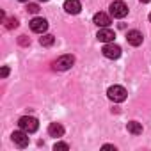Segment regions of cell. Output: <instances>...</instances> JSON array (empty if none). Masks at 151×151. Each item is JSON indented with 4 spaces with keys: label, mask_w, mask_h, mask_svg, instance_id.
<instances>
[{
    "label": "cell",
    "mask_w": 151,
    "mask_h": 151,
    "mask_svg": "<svg viewBox=\"0 0 151 151\" xmlns=\"http://www.w3.org/2000/svg\"><path fill=\"white\" fill-rule=\"evenodd\" d=\"M53 149H55V151H68L69 146H68L66 142H57V144L53 146Z\"/></svg>",
    "instance_id": "16"
},
{
    "label": "cell",
    "mask_w": 151,
    "mask_h": 151,
    "mask_svg": "<svg viewBox=\"0 0 151 151\" xmlns=\"http://www.w3.org/2000/svg\"><path fill=\"white\" fill-rule=\"evenodd\" d=\"M48 133H50L52 137H62V135H64V126H62L60 123H52V124L48 126Z\"/></svg>",
    "instance_id": "12"
},
{
    "label": "cell",
    "mask_w": 151,
    "mask_h": 151,
    "mask_svg": "<svg viewBox=\"0 0 151 151\" xmlns=\"http://www.w3.org/2000/svg\"><path fill=\"white\" fill-rule=\"evenodd\" d=\"M82 9V4L78 2V0H66L64 2V11L68 14H78Z\"/></svg>",
    "instance_id": "9"
},
{
    "label": "cell",
    "mask_w": 151,
    "mask_h": 151,
    "mask_svg": "<svg viewBox=\"0 0 151 151\" xmlns=\"http://www.w3.org/2000/svg\"><path fill=\"white\" fill-rule=\"evenodd\" d=\"M126 39H128V43H130L132 46H140L144 36H142V32H139V30H128Z\"/></svg>",
    "instance_id": "10"
},
{
    "label": "cell",
    "mask_w": 151,
    "mask_h": 151,
    "mask_svg": "<svg viewBox=\"0 0 151 151\" xmlns=\"http://www.w3.org/2000/svg\"><path fill=\"white\" fill-rule=\"evenodd\" d=\"M149 22H151V13H149Z\"/></svg>",
    "instance_id": "24"
},
{
    "label": "cell",
    "mask_w": 151,
    "mask_h": 151,
    "mask_svg": "<svg viewBox=\"0 0 151 151\" xmlns=\"http://www.w3.org/2000/svg\"><path fill=\"white\" fill-rule=\"evenodd\" d=\"M103 55L107 57V59H119L121 57V48L117 46V45H114V41L112 43H105V46H103Z\"/></svg>",
    "instance_id": "5"
},
{
    "label": "cell",
    "mask_w": 151,
    "mask_h": 151,
    "mask_svg": "<svg viewBox=\"0 0 151 151\" xmlns=\"http://www.w3.org/2000/svg\"><path fill=\"white\" fill-rule=\"evenodd\" d=\"M18 43H20L22 46H27V45H30V39H29L27 36H20V37H18Z\"/></svg>",
    "instance_id": "17"
},
{
    "label": "cell",
    "mask_w": 151,
    "mask_h": 151,
    "mask_svg": "<svg viewBox=\"0 0 151 151\" xmlns=\"http://www.w3.org/2000/svg\"><path fill=\"white\" fill-rule=\"evenodd\" d=\"M128 14V6L121 0H116V2L110 4V16L114 18H124Z\"/></svg>",
    "instance_id": "3"
},
{
    "label": "cell",
    "mask_w": 151,
    "mask_h": 151,
    "mask_svg": "<svg viewBox=\"0 0 151 151\" xmlns=\"http://www.w3.org/2000/svg\"><path fill=\"white\" fill-rule=\"evenodd\" d=\"M96 37H98V41H101V43H112L114 37H116V34H114V30H110L109 27H103V29L98 30Z\"/></svg>",
    "instance_id": "8"
},
{
    "label": "cell",
    "mask_w": 151,
    "mask_h": 151,
    "mask_svg": "<svg viewBox=\"0 0 151 151\" xmlns=\"http://www.w3.org/2000/svg\"><path fill=\"white\" fill-rule=\"evenodd\" d=\"M27 11H29V13H34V14H36V13L39 11V6H37V4H29V6H27Z\"/></svg>",
    "instance_id": "18"
},
{
    "label": "cell",
    "mask_w": 151,
    "mask_h": 151,
    "mask_svg": "<svg viewBox=\"0 0 151 151\" xmlns=\"http://www.w3.org/2000/svg\"><path fill=\"white\" fill-rule=\"evenodd\" d=\"M11 139H13V142H14L18 147H27V146H29V142H30L29 133H27V132H23V130L14 132V133L11 135Z\"/></svg>",
    "instance_id": "6"
},
{
    "label": "cell",
    "mask_w": 151,
    "mask_h": 151,
    "mask_svg": "<svg viewBox=\"0 0 151 151\" xmlns=\"http://www.w3.org/2000/svg\"><path fill=\"white\" fill-rule=\"evenodd\" d=\"M93 22H94L100 29L109 27V25L112 23V20H110V16H109L107 13H96V14H94V18H93Z\"/></svg>",
    "instance_id": "11"
},
{
    "label": "cell",
    "mask_w": 151,
    "mask_h": 151,
    "mask_svg": "<svg viewBox=\"0 0 151 151\" xmlns=\"http://www.w3.org/2000/svg\"><path fill=\"white\" fill-rule=\"evenodd\" d=\"M73 64H75V57H73V55H60V57L53 62V69H57V71H66V69H69Z\"/></svg>",
    "instance_id": "4"
},
{
    "label": "cell",
    "mask_w": 151,
    "mask_h": 151,
    "mask_svg": "<svg viewBox=\"0 0 151 151\" xmlns=\"http://www.w3.org/2000/svg\"><path fill=\"white\" fill-rule=\"evenodd\" d=\"M18 27V20L16 18H9V20H6V29H16Z\"/></svg>",
    "instance_id": "15"
},
{
    "label": "cell",
    "mask_w": 151,
    "mask_h": 151,
    "mask_svg": "<svg viewBox=\"0 0 151 151\" xmlns=\"http://www.w3.org/2000/svg\"><path fill=\"white\" fill-rule=\"evenodd\" d=\"M39 2H48V0H39Z\"/></svg>",
    "instance_id": "23"
},
{
    "label": "cell",
    "mask_w": 151,
    "mask_h": 151,
    "mask_svg": "<svg viewBox=\"0 0 151 151\" xmlns=\"http://www.w3.org/2000/svg\"><path fill=\"white\" fill-rule=\"evenodd\" d=\"M7 75H9V68H6V66H4V68H2V78H6Z\"/></svg>",
    "instance_id": "19"
},
{
    "label": "cell",
    "mask_w": 151,
    "mask_h": 151,
    "mask_svg": "<svg viewBox=\"0 0 151 151\" xmlns=\"http://www.w3.org/2000/svg\"><path fill=\"white\" fill-rule=\"evenodd\" d=\"M20 2H29V0H20Z\"/></svg>",
    "instance_id": "22"
},
{
    "label": "cell",
    "mask_w": 151,
    "mask_h": 151,
    "mask_svg": "<svg viewBox=\"0 0 151 151\" xmlns=\"http://www.w3.org/2000/svg\"><path fill=\"white\" fill-rule=\"evenodd\" d=\"M18 126H20V130H23V132H27V133H34V132H37L39 123H37V119L32 117V116H23V117L18 119Z\"/></svg>",
    "instance_id": "1"
},
{
    "label": "cell",
    "mask_w": 151,
    "mask_h": 151,
    "mask_svg": "<svg viewBox=\"0 0 151 151\" xmlns=\"http://www.w3.org/2000/svg\"><path fill=\"white\" fill-rule=\"evenodd\" d=\"M126 128H128V132H130L132 135H140V133H142V124L137 123V121H130V123L126 124Z\"/></svg>",
    "instance_id": "13"
},
{
    "label": "cell",
    "mask_w": 151,
    "mask_h": 151,
    "mask_svg": "<svg viewBox=\"0 0 151 151\" xmlns=\"http://www.w3.org/2000/svg\"><path fill=\"white\" fill-rule=\"evenodd\" d=\"M30 29H32V32H36V34H43V32H46V29H48V22H46L45 18H32V20H30Z\"/></svg>",
    "instance_id": "7"
},
{
    "label": "cell",
    "mask_w": 151,
    "mask_h": 151,
    "mask_svg": "<svg viewBox=\"0 0 151 151\" xmlns=\"http://www.w3.org/2000/svg\"><path fill=\"white\" fill-rule=\"evenodd\" d=\"M103 149H116V147H114L112 144H105V146H103Z\"/></svg>",
    "instance_id": "20"
},
{
    "label": "cell",
    "mask_w": 151,
    "mask_h": 151,
    "mask_svg": "<svg viewBox=\"0 0 151 151\" xmlns=\"http://www.w3.org/2000/svg\"><path fill=\"white\" fill-rule=\"evenodd\" d=\"M126 89L124 87H121V86H112V87H109V91H107V96L114 101V103H121V101H124L126 100Z\"/></svg>",
    "instance_id": "2"
},
{
    "label": "cell",
    "mask_w": 151,
    "mask_h": 151,
    "mask_svg": "<svg viewBox=\"0 0 151 151\" xmlns=\"http://www.w3.org/2000/svg\"><path fill=\"white\" fill-rule=\"evenodd\" d=\"M140 2H144V4H147V2H149V0H140Z\"/></svg>",
    "instance_id": "21"
},
{
    "label": "cell",
    "mask_w": 151,
    "mask_h": 151,
    "mask_svg": "<svg viewBox=\"0 0 151 151\" xmlns=\"http://www.w3.org/2000/svg\"><path fill=\"white\" fill-rule=\"evenodd\" d=\"M39 43H41V46H52V45L55 43V37H53L52 34H45V36L39 39Z\"/></svg>",
    "instance_id": "14"
}]
</instances>
